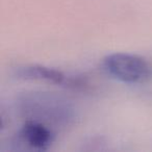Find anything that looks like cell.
I'll return each mask as SVG.
<instances>
[{"label":"cell","mask_w":152,"mask_h":152,"mask_svg":"<svg viewBox=\"0 0 152 152\" xmlns=\"http://www.w3.org/2000/svg\"><path fill=\"white\" fill-rule=\"evenodd\" d=\"M104 70L112 77L126 83H145L152 77V65L137 54L116 52L106 55L102 61Z\"/></svg>","instance_id":"cell-1"},{"label":"cell","mask_w":152,"mask_h":152,"mask_svg":"<svg viewBox=\"0 0 152 152\" xmlns=\"http://www.w3.org/2000/svg\"><path fill=\"white\" fill-rule=\"evenodd\" d=\"M16 75L19 78L45 81L53 85L63 86L75 91H86L89 88L88 81L81 76L67 75L59 70L46 66L28 65L20 67L16 71Z\"/></svg>","instance_id":"cell-2"},{"label":"cell","mask_w":152,"mask_h":152,"mask_svg":"<svg viewBox=\"0 0 152 152\" xmlns=\"http://www.w3.org/2000/svg\"><path fill=\"white\" fill-rule=\"evenodd\" d=\"M19 139L30 149L45 151L54 142V133L43 123L27 121L20 129Z\"/></svg>","instance_id":"cell-3"}]
</instances>
